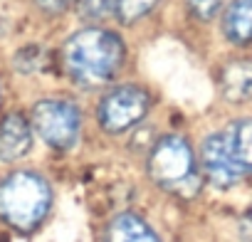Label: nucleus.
Listing matches in <instances>:
<instances>
[{"mask_svg":"<svg viewBox=\"0 0 252 242\" xmlns=\"http://www.w3.org/2000/svg\"><path fill=\"white\" fill-rule=\"evenodd\" d=\"M222 8V0H188V10L198 20H213Z\"/></svg>","mask_w":252,"mask_h":242,"instance_id":"obj_14","label":"nucleus"},{"mask_svg":"<svg viewBox=\"0 0 252 242\" xmlns=\"http://www.w3.org/2000/svg\"><path fill=\"white\" fill-rule=\"evenodd\" d=\"M149 104H151V96L146 94V89L134 87V84L116 87L101 99L99 121H101V126L111 134L126 131L146 116Z\"/></svg>","mask_w":252,"mask_h":242,"instance_id":"obj_5","label":"nucleus"},{"mask_svg":"<svg viewBox=\"0 0 252 242\" xmlns=\"http://www.w3.org/2000/svg\"><path fill=\"white\" fill-rule=\"evenodd\" d=\"M222 96L235 104L252 99V62L237 60L222 69Z\"/></svg>","mask_w":252,"mask_h":242,"instance_id":"obj_10","label":"nucleus"},{"mask_svg":"<svg viewBox=\"0 0 252 242\" xmlns=\"http://www.w3.org/2000/svg\"><path fill=\"white\" fill-rule=\"evenodd\" d=\"M62 62L67 74L82 87H101L106 84L124 62L121 40L99 28L82 30L72 35L62 47Z\"/></svg>","mask_w":252,"mask_h":242,"instance_id":"obj_1","label":"nucleus"},{"mask_svg":"<svg viewBox=\"0 0 252 242\" xmlns=\"http://www.w3.org/2000/svg\"><path fill=\"white\" fill-rule=\"evenodd\" d=\"M35 3L42 8V10H47V13H62L72 0H35Z\"/></svg>","mask_w":252,"mask_h":242,"instance_id":"obj_15","label":"nucleus"},{"mask_svg":"<svg viewBox=\"0 0 252 242\" xmlns=\"http://www.w3.org/2000/svg\"><path fill=\"white\" fill-rule=\"evenodd\" d=\"M222 32L237 45L252 42V0H232L222 18Z\"/></svg>","mask_w":252,"mask_h":242,"instance_id":"obj_11","label":"nucleus"},{"mask_svg":"<svg viewBox=\"0 0 252 242\" xmlns=\"http://www.w3.org/2000/svg\"><path fill=\"white\" fill-rule=\"evenodd\" d=\"M222 136H225V144H227L232 158L242 168V173L252 176V119L232 121L222 131Z\"/></svg>","mask_w":252,"mask_h":242,"instance_id":"obj_9","label":"nucleus"},{"mask_svg":"<svg viewBox=\"0 0 252 242\" xmlns=\"http://www.w3.org/2000/svg\"><path fill=\"white\" fill-rule=\"evenodd\" d=\"M200 161H203V171H205L208 181L213 185H218V188H230V185L240 183L242 178H247L242 173V168L237 166V161L232 158V153H230V149L225 144L222 131L210 134L203 141Z\"/></svg>","mask_w":252,"mask_h":242,"instance_id":"obj_6","label":"nucleus"},{"mask_svg":"<svg viewBox=\"0 0 252 242\" xmlns=\"http://www.w3.org/2000/svg\"><path fill=\"white\" fill-rule=\"evenodd\" d=\"M161 0H116V15L121 23H136L149 15Z\"/></svg>","mask_w":252,"mask_h":242,"instance_id":"obj_12","label":"nucleus"},{"mask_svg":"<svg viewBox=\"0 0 252 242\" xmlns=\"http://www.w3.org/2000/svg\"><path fill=\"white\" fill-rule=\"evenodd\" d=\"M109 242H161V237L134 212H121L109 222L106 230Z\"/></svg>","mask_w":252,"mask_h":242,"instance_id":"obj_8","label":"nucleus"},{"mask_svg":"<svg viewBox=\"0 0 252 242\" xmlns=\"http://www.w3.org/2000/svg\"><path fill=\"white\" fill-rule=\"evenodd\" d=\"M149 173L151 178L183 198H190L200 188V176L195 171V158L186 139L181 136H163L154 144L149 156Z\"/></svg>","mask_w":252,"mask_h":242,"instance_id":"obj_3","label":"nucleus"},{"mask_svg":"<svg viewBox=\"0 0 252 242\" xmlns=\"http://www.w3.org/2000/svg\"><path fill=\"white\" fill-rule=\"evenodd\" d=\"M32 146V131L25 116L8 114L0 121V161H18Z\"/></svg>","mask_w":252,"mask_h":242,"instance_id":"obj_7","label":"nucleus"},{"mask_svg":"<svg viewBox=\"0 0 252 242\" xmlns=\"http://www.w3.org/2000/svg\"><path fill=\"white\" fill-rule=\"evenodd\" d=\"M32 126L55 149H72L79 139L82 116L72 101L45 99L32 106Z\"/></svg>","mask_w":252,"mask_h":242,"instance_id":"obj_4","label":"nucleus"},{"mask_svg":"<svg viewBox=\"0 0 252 242\" xmlns=\"http://www.w3.org/2000/svg\"><path fill=\"white\" fill-rule=\"evenodd\" d=\"M52 203L47 181L30 171H18L0 183V217L15 230H32L42 222Z\"/></svg>","mask_w":252,"mask_h":242,"instance_id":"obj_2","label":"nucleus"},{"mask_svg":"<svg viewBox=\"0 0 252 242\" xmlns=\"http://www.w3.org/2000/svg\"><path fill=\"white\" fill-rule=\"evenodd\" d=\"M77 10L84 20H104L116 13V0H77Z\"/></svg>","mask_w":252,"mask_h":242,"instance_id":"obj_13","label":"nucleus"}]
</instances>
